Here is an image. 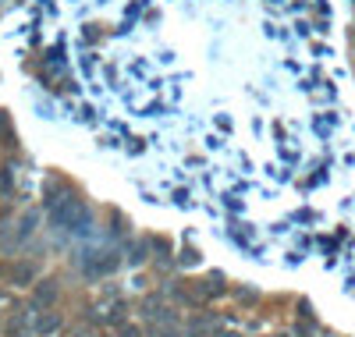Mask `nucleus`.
Segmentation results:
<instances>
[{
	"label": "nucleus",
	"mask_w": 355,
	"mask_h": 337,
	"mask_svg": "<svg viewBox=\"0 0 355 337\" xmlns=\"http://www.w3.org/2000/svg\"><path fill=\"white\" fill-rule=\"evenodd\" d=\"M61 327H64V320H61V313H53V309H36L33 313V330L36 337H57L61 334Z\"/></svg>",
	"instance_id": "obj_1"
},
{
	"label": "nucleus",
	"mask_w": 355,
	"mask_h": 337,
	"mask_svg": "<svg viewBox=\"0 0 355 337\" xmlns=\"http://www.w3.org/2000/svg\"><path fill=\"white\" fill-rule=\"evenodd\" d=\"M121 252H125V263L135 270V266H142L146 259H150L153 241H150V238H132V241H121Z\"/></svg>",
	"instance_id": "obj_2"
},
{
	"label": "nucleus",
	"mask_w": 355,
	"mask_h": 337,
	"mask_svg": "<svg viewBox=\"0 0 355 337\" xmlns=\"http://www.w3.org/2000/svg\"><path fill=\"white\" fill-rule=\"evenodd\" d=\"M57 298H61V284H57L53 277L36 281V291H33V305H36V309H53Z\"/></svg>",
	"instance_id": "obj_3"
},
{
	"label": "nucleus",
	"mask_w": 355,
	"mask_h": 337,
	"mask_svg": "<svg viewBox=\"0 0 355 337\" xmlns=\"http://www.w3.org/2000/svg\"><path fill=\"white\" fill-rule=\"evenodd\" d=\"M43 71H46V78L68 75V57H64V50H61V46L46 50V57H43Z\"/></svg>",
	"instance_id": "obj_4"
},
{
	"label": "nucleus",
	"mask_w": 355,
	"mask_h": 337,
	"mask_svg": "<svg viewBox=\"0 0 355 337\" xmlns=\"http://www.w3.org/2000/svg\"><path fill=\"white\" fill-rule=\"evenodd\" d=\"M185 334H189V337H196V334H217V316H210V313L189 316V320H185Z\"/></svg>",
	"instance_id": "obj_5"
},
{
	"label": "nucleus",
	"mask_w": 355,
	"mask_h": 337,
	"mask_svg": "<svg viewBox=\"0 0 355 337\" xmlns=\"http://www.w3.org/2000/svg\"><path fill=\"white\" fill-rule=\"evenodd\" d=\"M11 281H15V288H28V284H36V281H40L36 263H15V266H11Z\"/></svg>",
	"instance_id": "obj_6"
},
{
	"label": "nucleus",
	"mask_w": 355,
	"mask_h": 337,
	"mask_svg": "<svg viewBox=\"0 0 355 337\" xmlns=\"http://www.w3.org/2000/svg\"><path fill=\"white\" fill-rule=\"evenodd\" d=\"M160 309H164V298H160V295H142V298H139V316H142L146 323H153Z\"/></svg>",
	"instance_id": "obj_7"
},
{
	"label": "nucleus",
	"mask_w": 355,
	"mask_h": 337,
	"mask_svg": "<svg viewBox=\"0 0 355 337\" xmlns=\"http://www.w3.org/2000/svg\"><path fill=\"white\" fill-rule=\"evenodd\" d=\"M196 288L202 291V298H220V295L227 291V288H224V273H210V277L199 281Z\"/></svg>",
	"instance_id": "obj_8"
},
{
	"label": "nucleus",
	"mask_w": 355,
	"mask_h": 337,
	"mask_svg": "<svg viewBox=\"0 0 355 337\" xmlns=\"http://www.w3.org/2000/svg\"><path fill=\"white\" fill-rule=\"evenodd\" d=\"M146 334L150 337H185V323H150Z\"/></svg>",
	"instance_id": "obj_9"
},
{
	"label": "nucleus",
	"mask_w": 355,
	"mask_h": 337,
	"mask_svg": "<svg viewBox=\"0 0 355 337\" xmlns=\"http://www.w3.org/2000/svg\"><path fill=\"white\" fill-rule=\"evenodd\" d=\"M11 192H15V171L0 167V196H11Z\"/></svg>",
	"instance_id": "obj_10"
},
{
	"label": "nucleus",
	"mask_w": 355,
	"mask_h": 337,
	"mask_svg": "<svg viewBox=\"0 0 355 337\" xmlns=\"http://www.w3.org/2000/svg\"><path fill=\"white\" fill-rule=\"evenodd\" d=\"M15 142V132H11V121H8V114L0 110V146H11Z\"/></svg>",
	"instance_id": "obj_11"
},
{
	"label": "nucleus",
	"mask_w": 355,
	"mask_h": 337,
	"mask_svg": "<svg viewBox=\"0 0 355 337\" xmlns=\"http://www.w3.org/2000/svg\"><path fill=\"white\" fill-rule=\"evenodd\" d=\"M234 298H239L242 305H256L259 302V291L256 288H239V291H234Z\"/></svg>",
	"instance_id": "obj_12"
},
{
	"label": "nucleus",
	"mask_w": 355,
	"mask_h": 337,
	"mask_svg": "<svg viewBox=\"0 0 355 337\" xmlns=\"http://www.w3.org/2000/svg\"><path fill=\"white\" fill-rule=\"evenodd\" d=\"M178 263H182V266H199V252L196 249H182V252H178Z\"/></svg>",
	"instance_id": "obj_13"
},
{
	"label": "nucleus",
	"mask_w": 355,
	"mask_h": 337,
	"mask_svg": "<svg viewBox=\"0 0 355 337\" xmlns=\"http://www.w3.org/2000/svg\"><path fill=\"white\" fill-rule=\"evenodd\" d=\"M114 337H142V327H135V323H121Z\"/></svg>",
	"instance_id": "obj_14"
},
{
	"label": "nucleus",
	"mask_w": 355,
	"mask_h": 337,
	"mask_svg": "<svg viewBox=\"0 0 355 337\" xmlns=\"http://www.w3.org/2000/svg\"><path fill=\"white\" fill-rule=\"evenodd\" d=\"M277 337H295V334H277Z\"/></svg>",
	"instance_id": "obj_15"
}]
</instances>
